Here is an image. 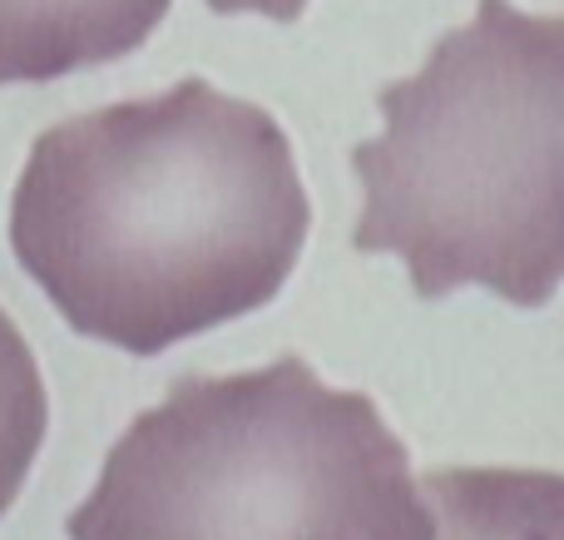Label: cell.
I'll return each instance as SVG.
<instances>
[{
  "instance_id": "cell-1",
  "label": "cell",
  "mask_w": 564,
  "mask_h": 540,
  "mask_svg": "<svg viewBox=\"0 0 564 540\" xmlns=\"http://www.w3.org/2000/svg\"><path fill=\"white\" fill-rule=\"evenodd\" d=\"M312 204L263 105L188 75L45 129L10 198V248L79 337L159 357L282 293Z\"/></svg>"
},
{
  "instance_id": "cell-2",
  "label": "cell",
  "mask_w": 564,
  "mask_h": 540,
  "mask_svg": "<svg viewBox=\"0 0 564 540\" xmlns=\"http://www.w3.org/2000/svg\"><path fill=\"white\" fill-rule=\"evenodd\" d=\"M351 149L357 253H397L421 298L476 283L545 307L564 278V20L480 0Z\"/></svg>"
},
{
  "instance_id": "cell-3",
  "label": "cell",
  "mask_w": 564,
  "mask_h": 540,
  "mask_svg": "<svg viewBox=\"0 0 564 540\" xmlns=\"http://www.w3.org/2000/svg\"><path fill=\"white\" fill-rule=\"evenodd\" d=\"M406 446L297 353L178 377L109 446L69 540H431Z\"/></svg>"
},
{
  "instance_id": "cell-4",
  "label": "cell",
  "mask_w": 564,
  "mask_h": 540,
  "mask_svg": "<svg viewBox=\"0 0 564 540\" xmlns=\"http://www.w3.org/2000/svg\"><path fill=\"white\" fill-rule=\"evenodd\" d=\"M169 0H0V85H45L139 50Z\"/></svg>"
},
{
  "instance_id": "cell-5",
  "label": "cell",
  "mask_w": 564,
  "mask_h": 540,
  "mask_svg": "<svg viewBox=\"0 0 564 540\" xmlns=\"http://www.w3.org/2000/svg\"><path fill=\"white\" fill-rule=\"evenodd\" d=\"M431 540H564V482L555 472H431Z\"/></svg>"
},
{
  "instance_id": "cell-6",
  "label": "cell",
  "mask_w": 564,
  "mask_h": 540,
  "mask_svg": "<svg viewBox=\"0 0 564 540\" xmlns=\"http://www.w3.org/2000/svg\"><path fill=\"white\" fill-rule=\"evenodd\" d=\"M50 426V397L40 382V363L20 327L0 307V516L15 506L30 466L40 456Z\"/></svg>"
},
{
  "instance_id": "cell-7",
  "label": "cell",
  "mask_w": 564,
  "mask_h": 540,
  "mask_svg": "<svg viewBox=\"0 0 564 540\" xmlns=\"http://www.w3.org/2000/svg\"><path fill=\"white\" fill-rule=\"evenodd\" d=\"M208 6H214L218 15H243V10H253V15H268V20H278V25H292V20L307 10V0H208Z\"/></svg>"
}]
</instances>
